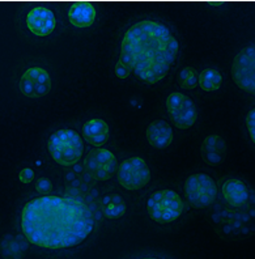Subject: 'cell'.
Masks as SVG:
<instances>
[{
    "instance_id": "6da1fadb",
    "label": "cell",
    "mask_w": 255,
    "mask_h": 259,
    "mask_svg": "<svg viewBox=\"0 0 255 259\" xmlns=\"http://www.w3.org/2000/svg\"><path fill=\"white\" fill-rule=\"evenodd\" d=\"M96 228L95 216L82 202L63 196H39L21 212V229L29 243L59 250L84 242Z\"/></svg>"
},
{
    "instance_id": "7a4b0ae2",
    "label": "cell",
    "mask_w": 255,
    "mask_h": 259,
    "mask_svg": "<svg viewBox=\"0 0 255 259\" xmlns=\"http://www.w3.org/2000/svg\"><path fill=\"white\" fill-rule=\"evenodd\" d=\"M180 44L166 25L144 20L124 33L120 59L131 72L147 84H156L169 73L176 63Z\"/></svg>"
},
{
    "instance_id": "3957f363",
    "label": "cell",
    "mask_w": 255,
    "mask_h": 259,
    "mask_svg": "<svg viewBox=\"0 0 255 259\" xmlns=\"http://www.w3.org/2000/svg\"><path fill=\"white\" fill-rule=\"evenodd\" d=\"M48 148L51 157L62 166H72L84 155V142L75 130H58L49 138Z\"/></svg>"
},
{
    "instance_id": "277c9868",
    "label": "cell",
    "mask_w": 255,
    "mask_h": 259,
    "mask_svg": "<svg viewBox=\"0 0 255 259\" xmlns=\"http://www.w3.org/2000/svg\"><path fill=\"white\" fill-rule=\"evenodd\" d=\"M183 200L173 190H158L151 194L147 200L149 218L158 224H169L182 215Z\"/></svg>"
},
{
    "instance_id": "5b68a950",
    "label": "cell",
    "mask_w": 255,
    "mask_h": 259,
    "mask_svg": "<svg viewBox=\"0 0 255 259\" xmlns=\"http://www.w3.org/2000/svg\"><path fill=\"white\" fill-rule=\"evenodd\" d=\"M185 196L194 208H207L218 198V185L212 177L204 173L192 174L185 181Z\"/></svg>"
},
{
    "instance_id": "8992f818",
    "label": "cell",
    "mask_w": 255,
    "mask_h": 259,
    "mask_svg": "<svg viewBox=\"0 0 255 259\" xmlns=\"http://www.w3.org/2000/svg\"><path fill=\"white\" fill-rule=\"evenodd\" d=\"M232 77L236 85L245 92L255 93V48L250 45L236 55L232 64Z\"/></svg>"
},
{
    "instance_id": "52a82bcc",
    "label": "cell",
    "mask_w": 255,
    "mask_h": 259,
    "mask_svg": "<svg viewBox=\"0 0 255 259\" xmlns=\"http://www.w3.org/2000/svg\"><path fill=\"white\" fill-rule=\"evenodd\" d=\"M117 177L120 186L126 190L135 191L149 184L151 170L142 157H131L118 165Z\"/></svg>"
},
{
    "instance_id": "ba28073f",
    "label": "cell",
    "mask_w": 255,
    "mask_h": 259,
    "mask_svg": "<svg viewBox=\"0 0 255 259\" xmlns=\"http://www.w3.org/2000/svg\"><path fill=\"white\" fill-rule=\"evenodd\" d=\"M166 109L177 128L187 130L198 119V109L189 96L174 92L167 96Z\"/></svg>"
},
{
    "instance_id": "9c48e42d",
    "label": "cell",
    "mask_w": 255,
    "mask_h": 259,
    "mask_svg": "<svg viewBox=\"0 0 255 259\" xmlns=\"http://www.w3.org/2000/svg\"><path fill=\"white\" fill-rule=\"evenodd\" d=\"M85 169L93 180L109 181L118 170L117 157L113 152L105 148H95L85 158Z\"/></svg>"
},
{
    "instance_id": "30bf717a",
    "label": "cell",
    "mask_w": 255,
    "mask_h": 259,
    "mask_svg": "<svg viewBox=\"0 0 255 259\" xmlns=\"http://www.w3.org/2000/svg\"><path fill=\"white\" fill-rule=\"evenodd\" d=\"M20 91L29 98H39L51 91L50 75L42 67H32L20 79Z\"/></svg>"
},
{
    "instance_id": "8fae6325",
    "label": "cell",
    "mask_w": 255,
    "mask_h": 259,
    "mask_svg": "<svg viewBox=\"0 0 255 259\" xmlns=\"http://www.w3.org/2000/svg\"><path fill=\"white\" fill-rule=\"evenodd\" d=\"M26 26L37 37H46L54 32L57 26V19L53 11L45 7H35L29 11L26 16Z\"/></svg>"
},
{
    "instance_id": "7c38bea8",
    "label": "cell",
    "mask_w": 255,
    "mask_h": 259,
    "mask_svg": "<svg viewBox=\"0 0 255 259\" xmlns=\"http://www.w3.org/2000/svg\"><path fill=\"white\" fill-rule=\"evenodd\" d=\"M202 157L208 165L223 164L227 157V143L219 135H209L202 144Z\"/></svg>"
},
{
    "instance_id": "4fadbf2b",
    "label": "cell",
    "mask_w": 255,
    "mask_h": 259,
    "mask_svg": "<svg viewBox=\"0 0 255 259\" xmlns=\"http://www.w3.org/2000/svg\"><path fill=\"white\" fill-rule=\"evenodd\" d=\"M147 139L152 147L164 149L173 142V128L164 119H156L147 127Z\"/></svg>"
},
{
    "instance_id": "5bb4252c",
    "label": "cell",
    "mask_w": 255,
    "mask_h": 259,
    "mask_svg": "<svg viewBox=\"0 0 255 259\" xmlns=\"http://www.w3.org/2000/svg\"><path fill=\"white\" fill-rule=\"evenodd\" d=\"M82 136L85 142H88L91 146L100 148L109 140L110 136V130L104 119L95 118V119L88 120L82 126Z\"/></svg>"
},
{
    "instance_id": "9a60e30c",
    "label": "cell",
    "mask_w": 255,
    "mask_h": 259,
    "mask_svg": "<svg viewBox=\"0 0 255 259\" xmlns=\"http://www.w3.org/2000/svg\"><path fill=\"white\" fill-rule=\"evenodd\" d=\"M68 20L76 28H89L96 20L95 6L91 2H76L69 8Z\"/></svg>"
},
{
    "instance_id": "2e32d148",
    "label": "cell",
    "mask_w": 255,
    "mask_h": 259,
    "mask_svg": "<svg viewBox=\"0 0 255 259\" xmlns=\"http://www.w3.org/2000/svg\"><path fill=\"white\" fill-rule=\"evenodd\" d=\"M221 191H223L224 199L227 200L228 204L236 207V208L243 207L250 198L249 189L242 181L239 180L225 181L221 187Z\"/></svg>"
},
{
    "instance_id": "e0dca14e",
    "label": "cell",
    "mask_w": 255,
    "mask_h": 259,
    "mask_svg": "<svg viewBox=\"0 0 255 259\" xmlns=\"http://www.w3.org/2000/svg\"><path fill=\"white\" fill-rule=\"evenodd\" d=\"M101 207L105 218L109 219V220L120 219L127 211L126 200L123 199L122 195L117 193H109L102 196Z\"/></svg>"
},
{
    "instance_id": "ac0fdd59",
    "label": "cell",
    "mask_w": 255,
    "mask_h": 259,
    "mask_svg": "<svg viewBox=\"0 0 255 259\" xmlns=\"http://www.w3.org/2000/svg\"><path fill=\"white\" fill-rule=\"evenodd\" d=\"M29 246V241L24 237H6L0 242V251L7 259H21L26 253Z\"/></svg>"
},
{
    "instance_id": "d6986e66",
    "label": "cell",
    "mask_w": 255,
    "mask_h": 259,
    "mask_svg": "<svg viewBox=\"0 0 255 259\" xmlns=\"http://www.w3.org/2000/svg\"><path fill=\"white\" fill-rule=\"evenodd\" d=\"M198 84L205 92H214V91L220 89L221 84H223V76L214 68H205L199 75Z\"/></svg>"
},
{
    "instance_id": "ffe728a7",
    "label": "cell",
    "mask_w": 255,
    "mask_h": 259,
    "mask_svg": "<svg viewBox=\"0 0 255 259\" xmlns=\"http://www.w3.org/2000/svg\"><path fill=\"white\" fill-rule=\"evenodd\" d=\"M198 72L192 67H185L182 71L178 73V84L182 89H194L198 87Z\"/></svg>"
},
{
    "instance_id": "44dd1931",
    "label": "cell",
    "mask_w": 255,
    "mask_h": 259,
    "mask_svg": "<svg viewBox=\"0 0 255 259\" xmlns=\"http://www.w3.org/2000/svg\"><path fill=\"white\" fill-rule=\"evenodd\" d=\"M35 190H37L38 193L41 194L42 196L50 195V193L53 191V182H51L49 178L41 177L37 182H35Z\"/></svg>"
},
{
    "instance_id": "7402d4cb",
    "label": "cell",
    "mask_w": 255,
    "mask_h": 259,
    "mask_svg": "<svg viewBox=\"0 0 255 259\" xmlns=\"http://www.w3.org/2000/svg\"><path fill=\"white\" fill-rule=\"evenodd\" d=\"M255 109L247 113L246 115V127H247V131L250 134V138H251V142L255 143Z\"/></svg>"
},
{
    "instance_id": "603a6c76",
    "label": "cell",
    "mask_w": 255,
    "mask_h": 259,
    "mask_svg": "<svg viewBox=\"0 0 255 259\" xmlns=\"http://www.w3.org/2000/svg\"><path fill=\"white\" fill-rule=\"evenodd\" d=\"M115 75L119 79H127L130 75H131V71L129 70V67H126L122 62H118L117 66H115Z\"/></svg>"
},
{
    "instance_id": "cb8c5ba5",
    "label": "cell",
    "mask_w": 255,
    "mask_h": 259,
    "mask_svg": "<svg viewBox=\"0 0 255 259\" xmlns=\"http://www.w3.org/2000/svg\"><path fill=\"white\" fill-rule=\"evenodd\" d=\"M19 178L22 184H30V182L34 180V171H33L32 169H29V167H25V169H22V170L20 171Z\"/></svg>"
},
{
    "instance_id": "d4e9b609",
    "label": "cell",
    "mask_w": 255,
    "mask_h": 259,
    "mask_svg": "<svg viewBox=\"0 0 255 259\" xmlns=\"http://www.w3.org/2000/svg\"><path fill=\"white\" fill-rule=\"evenodd\" d=\"M209 4H211V6H223V2H209Z\"/></svg>"
},
{
    "instance_id": "484cf974",
    "label": "cell",
    "mask_w": 255,
    "mask_h": 259,
    "mask_svg": "<svg viewBox=\"0 0 255 259\" xmlns=\"http://www.w3.org/2000/svg\"><path fill=\"white\" fill-rule=\"evenodd\" d=\"M143 259H158V258H143Z\"/></svg>"
}]
</instances>
